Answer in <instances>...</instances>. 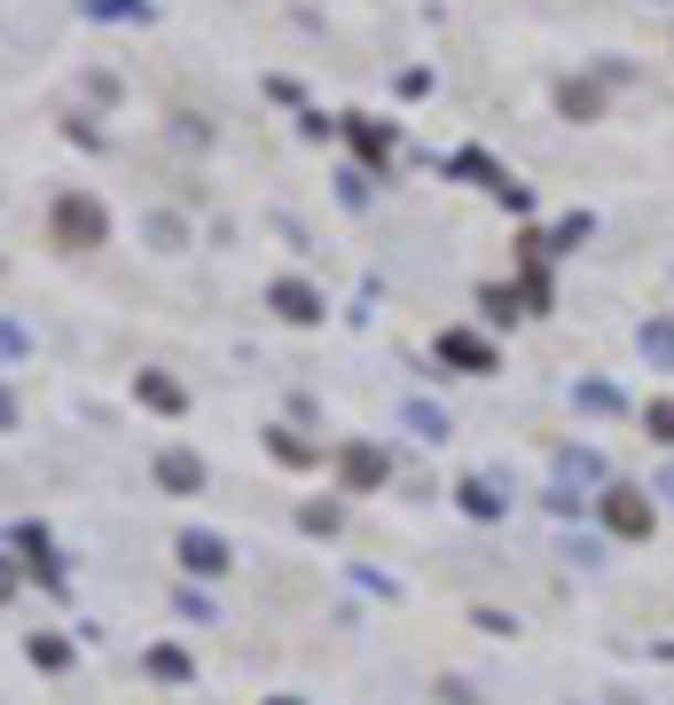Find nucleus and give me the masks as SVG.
Instances as JSON below:
<instances>
[{
    "label": "nucleus",
    "instance_id": "7ed1b4c3",
    "mask_svg": "<svg viewBox=\"0 0 674 705\" xmlns=\"http://www.w3.org/2000/svg\"><path fill=\"white\" fill-rule=\"evenodd\" d=\"M181 557H189V565H220V541H197V534H189V541H181Z\"/></svg>",
    "mask_w": 674,
    "mask_h": 705
},
{
    "label": "nucleus",
    "instance_id": "f257e3e1",
    "mask_svg": "<svg viewBox=\"0 0 674 705\" xmlns=\"http://www.w3.org/2000/svg\"><path fill=\"white\" fill-rule=\"evenodd\" d=\"M103 235H110V220H103L95 197H55V243L63 251H95Z\"/></svg>",
    "mask_w": 674,
    "mask_h": 705
},
{
    "label": "nucleus",
    "instance_id": "f03ea898",
    "mask_svg": "<svg viewBox=\"0 0 674 705\" xmlns=\"http://www.w3.org/2000/svg\"><path fill=\"white\" fill-rule=\"evenodd\" d=\"M157 478H165V486H197V463H189V455H165Z\"/></svg>",
    "mask_w": 674,
    "mask_h": 705
}]
</instances>
